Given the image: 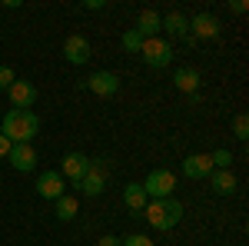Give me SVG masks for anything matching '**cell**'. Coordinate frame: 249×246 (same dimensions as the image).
Wrapping results in <instances>:
<instances>
[{"label": "cell", "instance_id": "obj_1", "mask_svg": "<svg viewBox=\"0 0 249 246\" xmlns=\"http://www.w3.org/2000/svg\"><path fill=\"white\" fill-rule=\"evenodd\" d=\"M0 133H3L10 143H30L40 133V116L34 114V110H17V107H14L10 114L3 116Z\"/></svg>", "mask_w": 249, "mask_h": 246}, {"label": "cell", "instance_id": "obj_2", "mask_svg": "<svg viewBox=\"0 0 249 246\" xmlns=\"http://www.w3.org/2000/svg\"><path fill=\"white\" fill-rule=\"evenodd\" d=\"M140 216H146L153 229H173L183 220V203L173 200V196H166V200H146V207H143Z\"/></svg>", "mask_w": 249, "mask_h": 246}, {"label": "cell", "instance_id": "obj_3", "mask_svg": "<svg viewBox=\"0 0 249 246\" xmlns=\"http://www.w3.org/2000/svg\"><path fill=\"white\" fill-rule=\"evenodd\" d=\"M140 187L146 193V200H166V196H173V189H176V176L170 170H150V176Z\"/></svg>", "mask_w": 249, "mask_h": 246}, {"label": "cell", "instance_id": "obj_4", "mask_svg": "<svg viewBox=\"0 0 249 246\" xmlns=\"http://www.w3.org/2000/svg\"><path fill=\"white\" fill-rule=\"evenodd\" d=\"M140 54H143V60H146L150 67H170L173 43H170V40H160V37H150V40H143Z\"/></svg>", "mask_w": 249, "mask_h": 246}, {"label": "cell", "instance_id": "obj_5", "mask_svg": "<svg viewBox=\"0 0 249 246\" xmlns=\"http://www.w3.org/2000/svg\"><path fill=\"white\" fill-rule=\"evenodd\" d=\"M63 193H67V180H63L57 170H43V173H40V180H37V196H43V200H53V203H57Z\"/></svg>", "mask_w": 249, "mask_h": 246}, {"label": "cell", "instance_id": "obj_6", "mask_svg": "<svg viewBox=\"0 0 249 246\" xmlns=\"http://www.w3.org/2000/svg\"><path fill=\"white\" fill-rule=\"evenodd\" d=\"M90 163H93V160H90L87 153H77V150L67 153V156H63V170H60V176L70 180V183H80V180L90 173Z\"/></svg>", "mask_w": 249, "mask_h": 246}, {"label": "cell", "instance_id": "obj_7", "mask_svg": "<svg viewBox=\"0 0 249 246\" xmlns=\"http://www.w3.org/2000/svg\"><path fill=\"white\" fill-rule=\"evenodd\" d=\"M83 87H87V90H93L96 96H113L116 90H120V76H116L113 70H96Z\"/></svg>", "mask_w": 249, "mask_h": 246}, {"label": "cell", "instance_id": "obj_8", "mask_svg": "<svg viewBox=\"0 0 249 246\" xmlns=\"http://www.w3.org/2000/svg\"><path fill=\"white\" fill-rule=\"evenodd\" d=\"M103 187H107V173H103V163L96 160V163H90V173L77 183V189L83 193V196H100Z\"/></svg>", "mask_w": 249, "mask_h": 246}, {"label": "cell", "instance_id": "obj_9", "mask_svg": "<svg viewBox=\"0 0 249 246\" xmlns=\"http://www.w3.org/2000/svg\"><path fill=\"white\" fill-rule=\"evenodd\" d=\"M7 94H10V103H14L17 110H30L34 100H37V87H34L30 80H14Z\"/></svg>", "mask_w": 249, "mask_h": 246}, {"label": "cell", "instance_id": "obj_10", "mask_svg": "<svg viewBox=\"0 0 249 246\" xmlns=\"http://www.w3.org/2000/svg\"><path fill=\"white\" fill-rule=\"evenodd\" d=\"M7 160H10V167L20 170V173H30L34 167H37V153H34L30 143H14L10 153H7Z\"/></svg>", "mask_w": 249, "mask_h": 246}, {"label": "cell", "instance_id": "obj_11", "mask_svg": "<svg viewBox=\"0 0 249 246\" xmlns=\"http://www.w3.org/2000/svg\"><path fill=\"white\" fill-rule=\"evenodd\" d=\"M190 37L193 40H213L219 37V20L213 17V14H196L190 20Z\"/></svg>", "mask_w": 249, "mask_h": 246}, {"label": "cell", "instance_id": "obj_12", "mask_svg": "<svg viewBox=\"0 0 249 246\" xmlns=\"http://www.w3.org/2000/svg\"><path fill=\"white\" fill-rule=\"evenodd\" d=\"M90 54H93V47H90V40L80 37V34H73V37H67V43H63V57L70 60V63H87L90 60Z\"/></svg>", "mask_w": 249, "mask_h": 246}, {"label": "cell", "instance_id": "obj_13", "mask_svg": "<svg viewBox=\"0 0 249 246\" xmlns=\"http://www.w3.org/2000/svg\"><path fill=\"white\" fill-rule=\"evenodd\" d=\"M183 173H186L190 180H206V176L213 173L210 153H190V156L183 160Z\"/></svg>", "mask_w": 249, "mask_h": 246}, {"label": "cell", "instance_id": "obj_14", "mask_svg": "<svg viewBox=\"0 0 249 246\" xmlns=\"http://www.w3.org/2000/svg\"><path fill=\"white\" fill-rule=\"evenodd\" d=\"M160 30H166L170 37H190V20L183 17L179 10H173V14H166V17H160Z\"/></svg>", "mask_w": 249, "mask_h": 246}, {"label": "cell", "instance_id": "obj_15", "mask_svg": "<svg viewBox=\"0 0 249 246\" xmlns=\"http://www.w3.org/2000/svg\"><path fill=\"white\" fill-rule=\"evenodd\" d=\"M206 180L213 183V189H216L219 196H232V193H236V176H232L230 170H213Z\"/></svg>", "mask_w": 249, "mask_h": 246}, {"label": "cell", "instance_id": "obj_16", "mask_svg": "<svg viewBox=\"0 0 249 246\" xmlns=\"http://www.w3.org/2000/svg\"><path fill=\"white\" fill-rule=\"evenodd\" d=\"M173 83H176V90H183V94H196V90H199V74H196L193 67H179L176 76H173Z\"/></svg>", "mask_w": 249, "mask_h": 246}, {"label": "cell", "instance_id": "obj_17", "mask_svg": "<svg viewBox=\"0 0 249 246\" xmlns=\"http://www.w3.org/2000/svg\"><path fill=\"white\" fill-rule=\"evenodd\" d=\"M136 34L143 40H150V37H156V30H160V14L156 10H143L140 14V20H136V27H133Z\"/></svg>", "mask_w": 249, "mask_h": 246}, {"label": "cell", "instance_id": "obj_18", "mask_svg": "<svg viewBox=\"0 0 249 246\" xmlns=\"http://www.w3.org/2000/svg\"><path fill=\"white\" fill-rule=\"evenodd\" d=\"M123 200H126V207L133 209V216H140L143 207H146V193H143L140 183H126V187H123Z\"/></svg>", "mask_w": 249, "mask_h": 246}, {"label": "cell", "instance_id": "obj_19", "mask_svg": "<svg viewBox=\"0 0 249 246\" xmlns=\"http://www.w3.org/2000/svg\"><path fill=\"white\" fill-rule=\"evenodd\" d=\"M73 216H77V200L63 193V196L57 200V220H63V223H67V220H73Z\"/></svg>", "mask_w": 249, "mask_h": 246}, {"label": "cell", "instance_id": "obj_20", "mask_svg": "<svg viewBox=\"0 0 249 246\" xmlns=\"http://www.w3.org/2000/svg\"><path fill=\"white\" fill-rule=\"evenodd\" d=\"M210 160H213V170H230V167H232V153H230V150L210 153Z\"/></svg>", "mask_w": 249, "mask_h": 246}, {"label": "cell", "instance_id": "obj_21", "mask_svg": "<svg viewBox=\"0 0 249 246\" xmlns=\"http://www.w3.org/2000/svg\"><path fill=\"white\" fill-rule=\"evenodd\" d=\"M140 47H143V37H140L136 30H126V34H123V50H130V54H140Z\"/></svg>", "mask_w": 249, "mask_h": 246}, {"label": "cell", "instance_id": "obj_22", "mask_svg": "<svg viewBox=\"0 0 249 246\" xmlns=\"http://www.w3.org/2000/svg\"><path fill=\"white\" fill-rule=\"evenodd\" d=\"M232 130H236V136H239V140H246V136H249V116L239 114L236 120H232Z\"/></svg>", "mask_w": 249, "mask_h": 246}, {"label": "cell", "instance_id": "obj_23", "mask_svg": "<svg viewBox=\"0 0 249 246\" xmlns=\"http://www.w3.org/2000/svg\"><path fill=\"white\" fill-rule=\"evenodd\" d=\"M120 246H153V240H150L146 233H133V236L120 240Z\"/></svg>", "mask_w": 249, "mask_h": 246}, {"label": "cell", "instance_id": "obj_24", "mask_svg": "<svg viewBox=\"0 0 249 246\" xmlns=\"http://www.w3.org/2000/svg\"><path fill=\"white\" fill-rule=\"evenodd\" d=\"M17 80V74L10 67H0V90H10V83Z\"/></svg>", "mask_w": 249, "mask_h": 246}, {"label": "cell", "instance_id": "obj_25", "mask_svg": "<svg viewBox=\"0 0 249 246\" xmlns=\"http://www.w3.org/2000/svg\"><path fill=\"white\" fill-rule=\"evenodd\" d=\"M96 246H120V236H100Z\"/></svg>", "mask_w": 249, "mask_h": 246}, {"label": "cell", "instance_id": "obj_26", "mask_svg": "<svg viewBox=\"0 0 249 246\" xmlns=\"http://www.w3.org/2000/svg\"><path fill=\"white\" fill-rule=\"evenodd\" d=\"M10 147H14V143H10V140L0 133V156H7V153H10Z\"/></svg>", "mask_w": 249, "mask_h": 246}, {"label": "cell", "instance_id": "obj_27", "mask_svg": "<svg viewBox=\"0 0 249 246\" xmlns=\"http://www.w3.org/2000/svg\"><path fill=\"white\" fill-rule=\"evenodd\" d=\"M83 7H87V10H103V7H107V3H103V0H87V3H83Z\"/></svg>", "mask_w": 249, "mask_h": 246}]
</instances>
